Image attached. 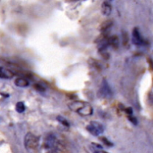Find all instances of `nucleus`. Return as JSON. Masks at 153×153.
<instances>
[{
	"label": "nucleus",
	"instance_id": "obj_1",
	"mask_svg": "<svg viewBox=\"0 0 153 153\" xmlns=\"http://www.w3.org/2000/svg\"><path fill=\"white\" fill-rule=\"evenodd\" d=\"M67 105H68L69 109L82 117H87V116H91L93 114V107L88 102L75 100L68 103Z\"/></svg>",
	"mask_w": 153,
	"mask_h": 153
},
{
	"label": "nucleus",
	"instance_id": "obj_2",
	"mask_svg": "<svg viewBox=\"0 0 153 153\" xmlns=\"http://www.w3.org/2000/svg\"><path fill=\"white\" fill-rule=\"evenodd\" d=\"M40 145V137L32 132H28L24 137V146L27 151L37 150Z\"/></svg>",
	"mask_w": 153,
	"mask_h": 153
},
{
	"label": "nucleus",
	"instance_id": "obj_3",
	"mask_svg": "<svg viewBox=\"0 0 153 153\" xmlns=\"http://www.w3.org/2000/svg\"><path fill=\"white\" fill-rule=\"evenodd\" d=\"M97 94L99 96V97L106 99L111 98L113 97V95H114V91H113L112 88L110 86L109 83L108 82L107 79H105V78L102 79L100 88H99V91H98Z\"/></svg>",
	"mask_w": 153,
	"mask_h": 153
},
{
	"label": "nucleus",
	"instance_id": "obj_4",
	"mask_svg": "<svg viewBox=\"0 0 153 153\" xmlns=\"http://www.w3.org/2000/svg\"><path fill=\"white\" fill-rule=\"evenodd\" d=\"M58 140L57 137L52 133H50L46 135L44 140V147L47 150H50L52 152L57 150L58 148Z\"/></svg>",
	"mask_w": 153,
	"mask_h": 153
},
{
	"label": "nucleus",
	"instance_id": "obj_5",
	"mask_svg": "<svg viewBox=\"0 0 153 153\" xmlns=\"http://www.w3.org/2000/svg\"><path fill=\"white\" fill-rule=\"evenodd\" d=\"M86 129L88 132L93 136H99L105 131V127L103 124L98 121H91L88 125H87Z\"/></svg>",
	"mask_w": 153,
	"mask_h": 153
},
{
	"label": "nucleus",
	"instance_id": "obj_6",
	"mask_svg": "<svg viewBox=\"0 0 153 153\" xmlns=\"http://www.w3.org/2000/svg\"><path fill=\"white\" fill-rule=\"evenodd\" d=\"M132 42L137 46H142L146 45V41L143 38L140 33L138 27H134L132 30Z\"/></svg>",
	"mask_w": 153,
	"mask_h": 153
},
{
	"label": "nucleus",
	"instance_id": "obj_7",
	"mask_svg": "<svg viewBox=\"0 0 153 153\" xmlns=\"http://www.w3.org/2000/svg\"><path fill=\"white\" fill-rule=\"evenodd\" d=\"M107 42H108V46H111L114 49H117L119 48V45H120V40H119L118 36L116 35H113L111 36H108V39H107Z\"/></svg>",
	"mask_w": 153,
	"mask_h": 153
},
{
	"label": "nucleus",
	"instance_id": "obj_8",
	"mask_svg": "<svg viewBox=\"0 0 153 153\" xmlns=\"http://www.w3.org/2000/svg\"><path fill=\"white\" fill-rule=\"evenodd\" d=\"M14 74L10 70L7 69L4 67L0 66V78L1 79H11L14 77Z\"/></svg>",
	"mask_w": 153,
	"mask_h": 153
},
{
	"label": "nucleus",
	"instance_id": "obj_9",
	"mask_svg": "<svg viewBox=\"0 0 153 153\" xmlns=\"http://www.w3.org/2000/svg\"><path fill=\"white\" fill-rule=\"evenodd\" d=\"M112 11V7L109 1H105L102 4V13L104 16H109Z\"/></svg>",
	"mask_w": 153,
	"mask_h": 153
},
{
	"label": "nucleus",
	"instance_id": "obj_10",
	"mask_svg": "<svg viewBox=\"0 0 153 153\" xmlns=\"http://www.w3.org/2000/svg\"><path fill=\"white\" fill-rule=\"evenodd\" d=\"M113 22L112 20H106L104 21L99 27V30L101 33H104V32H108L111 27H112Z\"/></svg>",
	"mask_w": 153,
	"mask_h": 153
},
{
	"label": "nucleus",
	"instance_id": "obj_11",
	"mask_svg": "<svg viewBox=\"0 0 153 153\" xmlns=\"http://www.w3.org/2000/svg\"><path fill=\"white\" fill-rule=\"evenodd\" d=\"M14 84L16 86L20 88H26L29 85V82L26 79L22 77H18L14 80Z\"/></svg>",
	"mask_w": 153,
	"mask_h": 153
},
{
	"label": "nucleus",
	"instance_id": "obj_12",
	"mask_svg": "<svg viewBox=\"0 0 153 153\" xmlns=\"http://www.w3.org/2000/svg\"><path fill=\"white\" fill-rule=\"evenodd\" d=\"M92 146V150H93V152L95 153H107V152H105V150L103 149V147H102L101 145H99V143H91Z\"/></svg>",
	"mask_w": 153,
	"mask_h": 153
},
{
	"label": "nucleus",
	"instance_id": "obj_13",
	"mask_svg": "<svg viewBox=\"0 0 153 153\" xmlns=\"http://www.w3.org/2000/svg\"><path fill=\"white\" fill-rule=\"evenodd\" d=\"M107 49V48H98V52L105 59H108L110 58V53Z\"/></svg>",
	"mask_w": 153,
	"mask_h": 153
},
{
	"label": "nucleus",
	"instance_id": "obj_14",
	"mask_svg": "<svg viewBox=\"0 0 153 153\" xmlns=\"http://www.w3.org/2000/svg\"><path fill=\"white\" fill-rule=\"evenodd\" d=\"M15 109H16V111H17L18 113H20V114L23 113L26 110V105L25 104H24V102L22 101L16 102V106H15Z\"/></svg>",
	"mask_w": 153,
	"mask_h": 153
},
{
	"label": "nucleus",
	"instance_id": "obj_15",
	"mask_svg": "<svg viewBox=\"0 0 153 153\" xmlns=\"http://www.w3.org/2000/svg\"><path fill=\"white\" fill-rule=\"evenodd\" d=\"M56 119H57L59 123H60L61 125H63L64 126H66V127H70V123H69L68 120H67L65 117H63V116L61 115L57 116Z\"/></svg>",
	"mask_w": 153,
	"mask_h": 153
},
{
	"label": "nucleus",
	"instance_id": "obj_16",
	"mask_svg": "<svg viewBox=\"0 0 153 153\" xmlns=\"http://www.w3.org/2000/svg\"><path fill=\"white\" fill-rule=\"evenodd\" d=\"M99 139L103 143V144H105L106 146H108V147H112V146H114V143H113L112 142L110 141L107 137H100Z\"/></svg>",
	"mask_w": 153,
	"mask_h": 153
},
{
	"label": "nucleus",
	"instance_id": "obj_17",
	"mask_svg": "<svg viewBox=\"0 0 153 153\" xmlns=\"http://www.w3.org/2000/svg\"><path fill=\"white\" fill-rule=\"evenodd\" d=\"M128 119L131 123H132L134 126H137L138 124V120H137V117L133 116V114H130V115H128Z\"/></svg>",
	"mask_w": 153,
	"mask_h": 153
},
{
	"label": "nucleus",
	"instance_id": "obj_18",
	"mask_svg": "<svg viewBox=\"0 0 153 153\" xmlns=\"http://www.w3.org/2000/svg\"><path fill=\"white\" fill-rule=\"evenodd\" d=\"M33 88L38 91H46L45 87H44L42 85H40V84H38V83H35L34 85H33Z\"/></svg>",
	"mask_w": 153,
	"mask_h": 153
},
{
	"label": "nucleus",
	"instance_id": "obj_19",
	"mask_svg": "<svg viewBox=\"0 0 153 153\" xmlns=\"http://www.w3.org/2000/svg\"><path fill=\"white\" fill-rule=\"evenodd\" d=\"M124 111L126 113L127 115H130V114H133V109L131 107H128V108H125Z\"/></svg>",
	"mask_w": 153,
	"mask_h": 153
},
{
	"label": "nucleus",
	"instance_id": "obj_20",
	"mask_svg": "<svg viewBox=\"0 0 153 153\" xmlns=\"http://www.w3.org/2000/svg\"><path fill=\"white\" fill-rule=\"evenodd\" d=\"M119 108H120V110H121V111H124V109H125V106H124L122 104H120V105H119Z\"/></svg>",
	"mask_w": 153,
	"mask_h": 153
},
{
	"label": "nucleus",
	"instance_id": "obj_21",
	"mask_svg": "<svg viewBox=\"0 0 153 153\" xmlns=\"http://www.w3.org/2000/svg\"><path fill=\"white\" fill-rule=\"evenodd\" d=\"M0 94L2 96H4V97H9V94H3V93H0Z\"/></svg>",
	"mask_w": 153,
	"mask_h": 153
},
{
	"label": "nucleus",
	"instance_id": "obj_22",
	"mask_svg": "<svg viewBox=\"0 0 153 153\" xmlns=\"http://www.w3.org/2000/svg\"><path fill=\"white\" fill-rule=\"evenodd\" d=\"M70 1H79V0H69Z\"/></svg>",
	"mask_w": 153,
	"mask_h": 153
},
{
	"label": "nucleus",
	"instance_id": "obj_23",
	"mask_svg": "<svg viewBox=\"0 0 153 153\" xmlns=\"http://www.w3.org/2000/svg\"><path fill=\"white\" fill-rule=\"evenodd\" d=\"M111 1H112V0H111Z\"/></svg>",
	"mask_w": 153,
	"mask_h": 153
}]
</instances>
